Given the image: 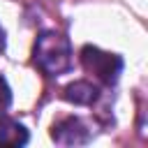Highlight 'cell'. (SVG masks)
<instances>
[{
    "mask_svg": "<svg viewBox=\"0 0 148 148\" xmlns=\"http://www.w3.org/2000/svg\"><path fill=\"white\" fill-rule=\"evenodd\" d=\"M32 62L46 76H60L72 69V44L58 30H44L32 46Z\"/></svg>",
    "mask_w": 148,
    "mask_h": 148,
    "instance_id": "obj_1",
    "label": "cell"
},
{
    "mask_svg": "<svg viewBox=\"0 0 148 148\" xmlns=\"http://www.w3.org/2000/svg\"><path fill=\"white\" fill-rule=\"evenodd\" d=\"M81 65L88 74H92L104 86H116L120 72H123V58L109 51H102L92 44H86L81 49Z\"/></svg>",
    "mask_w": 148,
    "mask_h": 148,
    "instance_id": "obj_2",
    "label": "cell"
},
{
    "mask_svg": "<svg viewBox=\"0 0 148 148\" xmlns=\"http://www.w3.org/2000/svg\"><path fill=\"white\" fill-rule=\"evenodd\" d=\"M92 134H95L92 127L83 118H79V116L60 118L51 127V139L56 143H62V146H81V143H88L92 139Z\"/></svg>",
    "mask_w": 148,
    "mask_h": 148,
    "instance_id": "obj_3",
    "label": "cell"
},
{
    "mask_svg": "<svg viewBox=\"0 0 148 148\" xmlns=\"http://www.w3.org/2000/svg\"><path fill=\"white\" fill-rule=\"evenodd\" d=\"M62 99L72 102V104H79V106H92L97 99H99V88L90 81H74L69 86L62 88Z\"/></svg>",
    "mask_w": 148,
    "mask_h": 148,
    "instance_id": "obj_4",
    "label": "cell"
},
{
    "mask_svg": "<svg viewBox=\"0 0 148 148\" xmlns=\"http://www.w3.org/2000/svg\"><path fill=\"white\" fill-rule=\"evenodd\" d=\"M28 139H30L28 136V130L18 120L9 118L2 111L0 113V146H25Z\"/></svg>",
    "mask_w": 148,
    "mask_h": 148,
    "instance_id": "obj_5",
    "label": "cell"
},
{
    "mask_svg": "<svg viewBox=\"0 0 148 148\" xmlns=\"http://www.w3.org/2000/svg\"><path fill=\"white\" fill-rule=\"evenodd\" d=\"M9 104H12V90H9L7 81L0 76V113H2V111H7V109H9Z\"/></svg>",
    "mask_w": 148,
    "mask_h": 148,
    "instance_id": "obj_6",
    "label": "cell"
},
{
    "mask_svg": "<svg viewBox=\"0 0 148 148\" xmlns=\"http://www.w3.org/2000/svg\"><path fill=\"white\" fill-rule=\"evenodd\" d=\"M5 44H7V39H5V30H2V25H0V53L5 51Z\"/></svg>",
    "mask_w": 148,
    "mask_h": 148,
    "instance_id": "obj_7",
    "label": "cell"
}]
</instances>
